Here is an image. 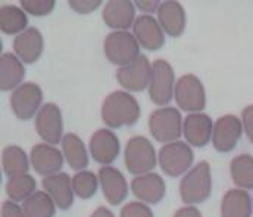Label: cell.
Segmentation results:
<instances>
[{
    "label": "cell",
    "instance_id": "1",
    "mask_svg": "<svg viewBox=\"0 0 253 217\" xmlns=\"http://www.w3.org/2000/svg\"><path fill=\"white\" fill-rule=\"evenodd\" d=\"M102 120L109 129L132 126L140 118V105L128 92L117 90L108 95L102 104Z\"/></svg>",
    "mask_w": 253,
    "mask_h": 217
},
{
    "label": "cell",
    "instance_id": "2",
    "mask_svg": "<svg viewBox=\"0 0 253 217\" xmlns=\"http://www.w3.org/2000/svg\"><path fill=\"white\" fill-rule=\"evenodd\" d=\"M212 192V174L211 165L206 161L197 163L191 167L180 183L181 201L187 206L205 203Z\"/></svg>",
    "mask_w": 253,
    "mask_h": 217
},
{
    "label": "cell",
    "instance_id": "3",
    "mask_svg": "<svg viewBox=\"0 0 253 217\" xmlns=\"http://www.w3.org/2000/svg\"><path fill=\"white\" fill-rule=\"evenodd\" d=\"M181 112L174 107H162L153 111L149 117V130L161 144L177 142L183 133Z\"/></svg>",
    "mask_w": 253,
    "mask_h": 217
},
{
    "label": "cell",
    "instance_id": "4",
    "mask_svg": "<svg viewBox=\"0 0 253 217\" xmlns=\"http://www.w3.org/2000/svg\"><path fill=\"white\" fill-rule=\"evenodd\" d=\"M124 163L131 174L141 176L146 173H152L158 164L156 151L152 142L144 136H132L126 142Z\"/></svg>",
    "mask_w": 253,
    "mask_h": 217
},
{
    "label": "cell",
    "instance_id": "5",
    "mask_svg": "<svg viewBox=\"0 0 253 217\" xmlns=\"http://www.w3.org/2000/svg\"><path fill=\"white\" fill-rule=\"evenodd\" d=\"M106 59L118 67H126L140 56V45L134 34L128 31H112L103 45Z\"/></svg>",
    "mask_w": 253,
    "mask_h": 217
},
{
    "label": "cell",
    "instance_id": "6",
    "mask_svg": "<svg viewBox=\"0 0 253 217\" xmlns=\"http://www.w3.org/2000/svg\"><path fill=\"white\" fill-rule=\"evenodd\" d=\"M194 154L189 144L177 141L164 145L158 154V164L169 177H180L191 168Z\"/></svg>",
    "mask_w": 253,
    "mask_h": 217
},
{
    "label": "cell",
    "instance_id": "7",
    "mask_svg": "<svg viewBox=\"0 0 253 217\" xmlns=\"http://www.w3.org/2000/svg\"><path fill=\"white\" fill-rule=\"evenodd\" d=\"M152 78L149 84V96L155 105L165 107L174 96L175 92V72L169 62L165 59H156L153 64Z\"/></svg>",
    "mask_w": 253,
    "mask_h": 217
},
{
    "label": "cell",
    "instance_id": "8",
    "mask_svg": "<svg viewBox=\"0 0 253 217\" xmlns=\"http://www.w3.org/2000/svg\"><path fill=\"white\" fill-rule=\"evenodd\" d=\"M175 102L180 109L196 114L206 107V93L203 83L194 74H184L175 84Z\"/></svg>",
    "mask_w": 253,
    "mask_h": 217
},
{
    "label": "cell",
    "instance_id": "9",
    "mask_svg": "<svg viewBox=\"0 0 253 217\" xmlns=\"http://www.w3.org/2000/svg\"><path fill=\"white\" fill-rule=\"evenodd\" d=\"M43 102V90L36 83H22L18 89L12 92L10 96V108L16 118L19 120H31L42 109Z\"/></svg>",
    "mask_w": 253,
    "mask_h": 217
},
{
    "label": "cell",
    "instance_id": "10",
    "mask_svg": "<svg viewBox=\"0 0 253 217\" xmlns=\"http://www.w3.org/2000/svg\"><path fill=\"white\" fill-rule=\"evenodd\" d=\"M36 132L39 136L49 145L62 144L63 118L61 108L53 104H44L39 114L36 115Z\"/></svg>",
    "mask_w": 253,
    "mask_h": 217
},
{
    "label": "cell",
    "instance_id": "11",
    "mask_svg": "<svg viewBox=\"0 0 253 217\" xmlns=\"http://www.w3.org/2000/svg\"><path fill=\"white\" fill-rule=\"evenodd\" d=\"M153 67L146 55H140L134 62L117 70V81L128 92H141L149 87Z\"/></svg>",
    "mask_w": 253,
    "mask_h": 217
},
{
    "label": "cell",
    "instance_id": "12",
    "mask_svg": "<svg viewBox=\"0 0 253 217\" xmlns=\"http://www.w3.org/2000/svg\"><path fill=\"white\" fill-rule=\"evenodd\" d=\"M243 123L236 115H222L213 124L212 144L218 152H230L242 138Z\"/></svg>",
    "mask_w": 253,
    "mask_h": 217
},
{
    "label": "cell",
    "instance_id": "13",
    "mask_svg": "<svg viewBox=\"0 0 253 217\" xmlns=\"http://www.w3.org/2000/svg\"><path fill=\"white\" fill-rule=\"evenodd\" d=\"M93 160L102 165H111L120 155L121 144L118 136L109 129H100L93 133L88 142Z\"/></svg>",
    "mask_w": 253,
    "mask_h": 217
},
{
    "label": "cell",
    "instance_id": "14",
    "mask_svg": "<svg viewBox=\"0 0 253 217\" xmlns=\"http://www.w3.org/2000/svg\"><path fill=\"white\" fill-rule=\"evenodd\" d=\"M30 160L33 168L44 177L61 173L65 163L62 152L49 144L34 145L30 154Z\"/></svg>",
    "mask_w": 253,
    "mask_h": 217
},
{
    "label": "cell",
    "instance_id": "15",
    "mask_svg": "<svg viewBox=\"0 0 253 217\" xmlns=\"http://www.w3.org/2000/svg\"><path fill=\"white\" fill-rule=\"evenodd\" d=\"M132 34L146 51H159L165 43V33L152 15H140L132 25Z\"/></svg>",
    "mask_w": 253,
    "mask_h": 217
},
{
    "label": "cell",
    "instance_id": "16",
    "mask_svg": "<svg viewBox=\"0 0 253 217\" xmlns=\"http://www.w3.org/2000/svg\"><path fill=\"white\" fill-rule=\"evenodd\" d=\"M131 192L144 204H158L167 194L165 180L158 173L135 176L131 182Z\"/></svg>",
    "mask_w": 253,
    "mask_h": 217
},
{
    "label": "cell",
    "instance_id": "17",
    "mask_svg": "<svg viewBox=\"0 0 253 217\" xmlns=\"http://www.w3.org/2000/svg\"><path fill=\"white\" fill-rule=\"evenodd\" d=\"M97 176L105 200L111 206H120L123 201H126L128 197V185L124 174L118 168L112 165H103Z\"/></svg>",
    "mask_w": 253,
    "mask_h": 217
},
{
    "label": "cell",
    "instance_id": "18",
    "mask_svg": "<svg viewBox=\"0 0 253 217\" xmlns=\"http://www.w3.org/2000/svg\"><path fill=\"white\" fill-rule=\"evenodd\" d=\"M43 49H44V39L42 31L37 30L36 27L27 28L13 40L15 55L27 65L37 62L43 54Z\"/></svg>",
    "mask_w": 253,
    "mask_h": 217
},
{
    "label": "cell",
    "instance_id": "19",
    "mask_svg": "<svg viewBox=\"0 0 253 217\" xmlns=\"http://www.w3.org/2000/svg\"><path fill=\"white\" fill-rule=\"evenodd\" d=\"M183 133L190 146L203 148L212 139L213 121L203 112L189 114L183 124Z\"/></svg>",
    "mask_w": 253,
    "mask_h": 217
},
{
    "label": "cell",
    "instance_id": "20",
    "mask_svg": "<svg viewBox=\"0 0 253 217\" xmlns=\"http://www.w3.org/2000/svg\"><path fill=\"white\" fill-rule=\"evenodd\" d=\"M105 24L117 31H126L135 22V4L129 0H111L103 7Z\"/></svg>",
    "mask_w": 253,
    "mask_h": 217
},
{
    "label": "cell",
    "instance_id": "21",
    "mask_svg": "<svg viewBox=\"0 0 253 217\" xmlns=\"http://www.w3.org/2000/svg\"><path fill=\"white\" fill-rule=\"evenodd\" d=\"M158 22L169 37H180L186 30V10L174 0L162 1L158 9Z\"/></svg>",
    "mask_w": 253,
    "mask_h": 217
},
{
    "label": "cell",
    "instance_id": "22",
    "mask_svg": "<svg viewBox=\"0 0 253 217\" xmlns=\"http://www.w3.org/2000/svg\"><path fill=\"white\" fill-rule=\"evenodd\" d=\"M43 189L52 197L56 207L61 210H69L74 204V188H72V177L68 173H58L49 177H44Z\"/></svg>",
    "mask_w": 253,
    "mask_h": 217
},
{
    "label": "cell",
    "instance_id": "23",
    "mask_svg": "<svg viewBox=\"0 0 253 217\" xmlns=\"http://www.w3.org/2000/svg\"><path fill=\"white\" fill-rule=\"evenodd\" d=\"M25 77L22 61L13 54H1L0 56V89L1 92L15 90L21 86Z\"/></svg>",
    "mask_w": 253,
    "mask_h": 217
},
{
    "label": "cell",
    "instance_id": "24",
    "mask_svg": "<svg viewBox=\"0 0 253 217\" xmlns=\"http://www.w3.org/2000/svg\"><path fill=\"white\" fill-rule=\"evenodd\" d=\"M252 200L245 189H230L221 203V217H251Z\"/></svg>",
    "mask_w": 253,
    "mask_h": 217
},
{
    "label": "cell",
    "instance_id": "25",
    "mask_svg": "<svg viewBox=\"0 0 253 217\" xmlns=\"http://www.w3.org/2000/svg\"><path fill=\"white\" fill-rule=\"evenodd\" d=\"M62 152L69 167L81 171L88 165V152L81 138L75 133H66L62 139Z\"/></svg>",
    "mask_w": 253,
    "mask_h": 217
},
{
    "label": "cell",
    "instance_id": "26",
    "mask_svg": "<svg viewBox=\"0 0 253 217\" xmlns=\"http://www.w3.org/2000/svg\"><path fill=\"white\" fill-rule=\"evenodd\" d=\"M30 157L21 146H6L1 152V167L4 174L10 179L15 176L27 174L30 170Z\"/></svg>",
    "mask_w": 253,
    "mask_h": 217
},
{
    "label": "cell",
    "instance_id": "27",
    "mask_svg": "<svg viewBox=\"0 0 253 217\" xmlns=\"http://www.w3.org/2000/svg\"><path fill=\"white\" fill-rule=\"evenodd\" d=\"M28 13L15 4H3L0 7V30L7 36L21 34L27 30Z\"/></svg>",
    "mask_w": 253,
    "mask_h": 217
},
{
    "label": "cell",
    "instance_id": "28",
    "mask_svg": "<svg viewBox=\"0 0 253 217\" xmlns=\"http://www.w3.org/2000/svg\"><path fill=\"white\" fill-rule=\"evenodd\" d=\"M27 217H53L56 204L46 191H36L28 200L22 203Z\"/></svg>",
    "mask_w": 253,
    "mask_h": 217
},
{
    "label": "cell",
    "instance_id": "29",
    "mask_svg": "<svg viewBox=\"0 0 253 217\" xmlns=\"http://www.w3.org/2000/svg\"><path fill=\"white\" fill-rule=\"evenodd\" d=\"M36 188H37L36 179L27 173V174L10 177L6 182L4 191H6V195L9 197L10 201L24 203L25 200H28L36 192Z\"/></svg>",
    "mask_w": 253,
    "mask_h": 217
},
{
    "label": "cell",
    "instance_id": "30",
    "mask_svg": "<svg viewBox=\"0 0 253 217\" xmlns=\"http://www.w3.org/2000/svg\"><path fill=\"white\" fill-rule=\"evenodd\" d=\"M233 182L242 189H253V157L249 154L237 155L230 164Z\"/></svg>",
    "mask_w": 253,
    "mask_h": 217
},
{
    "label": "cell",
    "instance_id": "31",
    "mask_svg": "<svg viewBox=\"0 0 253 217\" xmlns=\"http://www.w3.org/2000/svg\"><path fill=\"white\" fill-rule=\"evenodd\" d=\"M99 185H100L99 176L94 171L81 170V171H77L72 177L74 194L80 197L81 200H90L91 197H94Z\"/></svg>",
    "mask_w": 253,
    "mask_h": 217
},
{
    "label": "cell",
    "instance_id": "32",
    "mask_svg": "<svg viewBox=\"0 0 253 217\" xmlns=\"http://www.w3.org/2000/svg\"><path fill=\"white\" fill-rule=\"evenodd\" d=\"M21 7L33 16H47L53 12L55 0H21Z\"/></svg>",
    "mask_w": 253,
    "mask_h": 217
},
{
    "label": "cell",
    "instance_id": "33",
    "mask_svg": "<svg viewBox=\"0 0 253 217\" xmlns=\"http://www.w3.org/2000/svg\"><path fill=\"white\" fill-rule=\"evenodd\" d=\"M120 217H155L153 212L150 207H147V204L141 203V201H132L128 203L121 209Z\"/></svg>",
    "mask_w": 253,
    "mask_h": 217
},
{
    "label": "cell",
    "instance_id": "34",
    "mask_svg": "<svg viewBox=\"0 0 253 217\" xmlns=\"http://www.w3.org/2000/svg\"><path fill=\"white\" fill-rule=\"evenodd\" d=\"M102 4L100 0H71L69 6L78 13H91Z\"/></svg>",
    "mask_w": 253,
    "mask_h": 217
},
{
    "label": "cell",
    "instance_id": "35",
    "mask_svg": "<svg viewBox=\"0 0 253 217\" xmlns=\"http://www.w3.org/2000/svg\"><path fill=\"white\" fill-rule=\"evenodd\" d=\"M0 217H27V215H25L22 206H18V203L7 200L1 204Z\"/></svg>",
    "mask_w": 253,
    "mask_h": 217
},
{
    "label": "cell",
    "instance_id": "36",
    "mask_svg": "<svg viewBox=\"0 0 253 217\" xmlns=\"http://www.w3.org/2000/svg\"><path fill=\"white\" fill-rule=\"evenodd\" d=\"M242 123L245 127V132L249 138V141L253 144V105H249L242 112Z\"/></svg>",
    "mask_w": 253,
    "mask_h": 217
},
{
    "label": "cell",
    "instance_id": "37",
    "mask_svg": "<svg viewBox=\"0 0 253 217\" xmlns=\"http://www.w3.org/2000/svg\"><path fill=\"white\" fill-rule=\"evenodd\" d=\"M134 4H135L140 10L147 12V13H152V12L158 10V9H159V6H161V3H159V1H156V0H153V1H143V0H137V1H134Z\"/></svg>",
    "mask_w": 253,
    "mask_h": 217
},
{
    "label": "cell",
    "instance_id": "38",
    "mask_svg": "<svg viewBox=\"0 0 253 217\" xmlns=\"http://www.w3.org/2000/svg\"><path fill=\"white\" fill-rule=\"evenodd\" d=\"M174 217H203V216H202V213H200V210H199V209H196V207H193V206H187V207H183V209L177 210V212H175V215H174Z\"/></svg>",
    "mask_w": 253,
    "mask_h": 217
},
{
    "label": "cell",
    "instance_id": "39",
    "mask_svg": "<svg viewBox=\"0 0 253 217\" xmlns=\"http://www.w3.org/2000/svg\"><path fill=\"white\" fill-rule=\"evenodd\" d=\"M90 217H115V215L106 207H97Z\"/></svg>",
    "mask_w": 253,
    "mask_h": 217
}]
</instances>
